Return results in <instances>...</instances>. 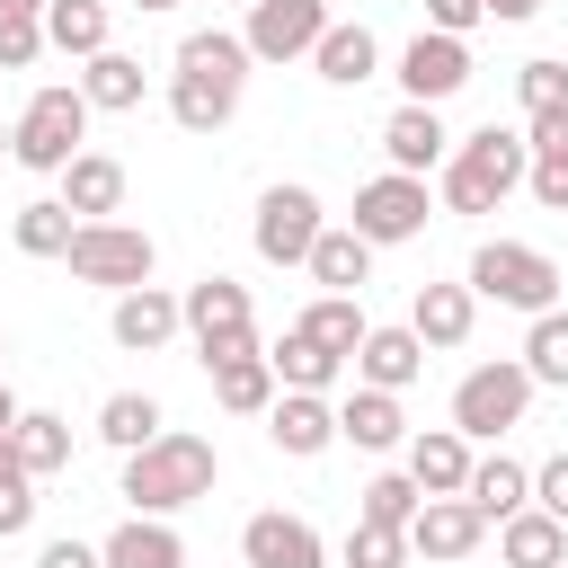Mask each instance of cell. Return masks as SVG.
<instances>
[{
    "mask_svg": "<svg viewBox=\"0 0 568 568\" xmlns=\"http://www.w3.org/2000/svg\"><path fill=\"white\" fill-rule=\"evenodd\" d=\"M240 89H248V44L231 27H204L178 44V71H169V115L186 133H222L240 115Z\"/></svg>",
    "mask_w": 568,
    "mask_h": 568,
    "instance_id": "6da1fadb",
    "label": "cell"
},
{
    "mask_svg": "<svg viewBox=\"0 0 568 568\" xmlns=\"http://www.w3.org/2000/svg\"><path fill=\"white\" fill-rule=\"evenodd\" d=\"M213 479H222L213 435H160V444H142V453H124V497H133V515H178V506L213 497Z\"/></svg>",
    "mask_w": 568,
    "mask_h": 568,
    "instance_id": "7a4b0ae2",
    "label": "cell"
},
{
    "mask_svg": "<svg viewBox=\"0 0 568 568\" xmlns=\"http://www.w3.org/2000/svg\"><path fill=\"white\" fill-rule=\"evenodd\" d=\"M524 169H532L524 133L479 124V133H462V142L444 151V204H453V213H497V204L524 186Z\"/></svg>",
    "mask_w": 568,
    "mask_h": 568,
    "instance_id": "3957f363",
    "label": "cell"
},
{
    "mask_svg": "<svg viewBox=\"0 0 568 568\" xmlns=\"http://www.w3.org/2000/svg\"><path fill=\"white\" fill-rule=\"evenodd\" d=\"M80 133H89V98L53 80V89H36V98H27V115L9 124V160H18V169L62 178V169L80 160Z\"/></svg>",
    "mask_w": 568,
    "mask_h": 568,
    "instance_id": "277c9868",
    "label": "cell"
},
{
    "mask_svg": "<svg viewBox=\"0 0 568 568\" xmlns=\"http://www.w3.org/2000/svg\"><path fill=\"white\" fill-rule=\"evenodd\" d=\"M470 293L541 320V311H559V266H550L541 248H524V240H479V248H470Z\"/></svg>",
    "mask_w": 568,
    "mask_h": 568,
    "instance_id": "5b68a950",
    "label": "cell"
},
{
    "mask_svg": "<svg viewBox=\"0 0 568 568\" xmlns=\"http://www.w3.org/2000/svg\"><path fill=\"white\" fill-rule=\"evenodd\" d=\"M178 328L195 337V355H204V364H222V355H248V346H257L248 284H231V275H204V284H186V293H178Z\"/></svg>",
    "mask_w": 568,
    "mask_h": 568,
    "instance_id": "8992f818",
    "label": "cell"
},
{
    "mask_svg": "<svg viewBox=\"0 0 568 568\" xmlns=\"http://www.w3.org/2000/svg\"><path fill=\"white\" fill-rule=\"evenodd\" d=\"M524 408H532V373L524 364H470L462 373V390H453V435L462 444H488V435H506V426H524Z\"/></svg>",
    "mask_w": 568,
    "mask_h": 568,
    "instance_id": "52a82bcc",
    "label": "cell"
},
{
    "mask_svg": "<svg viewBox=\"0 0 568 568\" xmlns=\"http://www.w3.org/2000/svg\"><path fill=\"white\" fill-rule=\"evenodd\" d=\"M71 275L80 284H106V293H133V284H151V231H133V222H80L71 231Z\"/></svg>",
    "mask_w": 568,
    "mask_h": 568,
    "instance_id": "ba28073f",
    "label": "cell"
},
{
    "mask_svg": "<svg viewBox=\"0 0 568 568\" xmlns=\"http://www.w3.org/2000/svg\"><path fill=\"white\" fill-rule=\"evenodd\" d=\"M364 248H399V240H417L426 231V178H373V186H355V222H346Z\"/></svg>",
    "mask_w": 568,
    "mask_h": 568,
    "instance_id": "9c48e42d",
    "label": "cell"
},
{
    "mask_svg": "<svg viewBox=\"0 0 568 568\" xmlns=\"http://www.w3.org/2000/svg\"><path fill=\"white\" fill-rule=\"evenodd\" d=\"M320 231H328V222H320V195H311V186H266V195H257V231H248V240H257L266 266H302Z\"/></svg>",
    "mask_w": 568,
    "mask_h": 568,
    "instance_id": "30bf717a",
    "label": "cell"
},
{
    "mask_svg": "<svg viewBox=\"0 0 568 568\" xmlns=\"http://www.w3.org/2000/svg\"><path fill=\"white\" fill-rule=\"evenodd\" d=\"M320 36H328V0H257L248 27H240L248 62H293V53H311Z\"/></svg>",
    "mask_w": 568,
    "mask_h": 568,
    "instance_id": "8fae6325",
    "label": "cell"
},
{
    "mask_svg": "<svg viewBox=\"0 0 568 568\" xmlns=\"http://www.w3.org/2000/svg\"><path fill=\"white\" fill-rule=\"evenodd\" d=\"M399 89H408V106H444L453 89H470V44H462V36H435V27H417V36H408V53H399Z\"/></svg>",
    "mask_w": 568,
    "mask_h": 568,
    "instance_id": "7c38bea8",
    "label": "cell"
},
{
    "mask_svg": "<svg viewBox=\"0 0 568 568\" xmlns=\"http://www.w3.org/2000/svg\"><path fill=\"white\" fill-rule=\"evenodd\" d=\"M479 532H488V515H479L470 497H426V506L408 515V550H417V559H470Z\"/></svg>",
    "mask_w": 568,
    "mask_h": 568,
    "instance_id": "4fadbf2b",
    "label": "cell"
},
{
    "mask_svg": "<svg viewBox=\"0 0 568 568\" xmlns=\"http://www.w3.org/2000/svg\"><path fill=\"white\" fill-rule=\"evenodd\" d=\"M240 559L248 568H328V541L302 524V515H248V532H240Z\"/></svg>",
    "mask_w": 568,
    "mask_h": 568,
    "instance_id": "5bb4252c",
    "label": "cell"
},
{
    "mask_svg": "<svg viewBox=\"0 0 568 568\" xmlns=\"http://www.w3.org/2000/svg\"><path fill=\"white\" fill-rule=\"evenodd\" d=\"M266 435H275V453L311 462V453H328V444H337V408H328L320 390H284V399L266 408Z\"/></svg>",
    "mask_w": 568,
    "mask_h": 568,
    "instance_id": "9a60e30c",
    "label": "cell"
},
{
    "mask_svg": "<svg viewBox=\"0 0 568 568\" xmlns=\"http://www.w3.org/2000/svg\"><path fill=\"white\" fill-rule=\"evenodd\" d=\"M382 151H390V169H399V178H426V169H444L453 133H444V115H435V106H399V115L382 124Z\"/></svg>",
    "mask_w": 568,
    "mask_h": 568,
    "instance_id": "2e32d148",
    "label": "cell"
},
{
    "mask_svg": "<svg viewBox=\"0 0 568 568\" xmlns=\"http://www.w3.org/2000/svg\"><path fill=\"white\" fill-rule=\"evenodd\" d=\"M346 364L364 373V390H408L426 373V346H417V328H364V346Z\"/></svg>",
    "mask_w": 568,
    "mask_h": 568,
    "instance_id": "e0dca14e",
    "label": "cell"
},
{
    "mask_svg": "<svg viewBox=\"0 0 568 568\" xmlns=\"http://www.w3.org/2000/svg\"><path fill=\"white\" fill-rule=\"evenodd\" d=\"M337 435L355 444V453H390V444H408V417H399V390H346L337 399Z\"/></svg>",
    "mask_w": 568,
    "mask_h": 568,
    "instance_id": "ac0fdd59",
    "label": "cell"
},
{
    "mask_svg": "<svg viewBox=\"0 0 568 568\" xmlns=\"http://www.w3.org/2000/svg\"><path fill=\"white\" fill-rule=\"evenodd\" d=\"M408 479H417V497H462V488H470V444H462L453 426L408 435Z\"/></svg>",
    "mask_w": 568,
    "mask_h": 568,
    "instance_id": "d6986e66",
    "label": "cell"
},
{
    "mask_svg": "<svg viewBox=\"0 0 568 568\" xmlns=\"http://www.w3.org/2000/svg\"><path fill=\"white\" fill-rule=\"evenodd\" d=\"M62 213H80V222H115V213H124V169H115L106 151H80V160L62 169Z\"/></svg>",
    "mask_w": 568,
    "mask_h": 568,
    "instance_id": "ffe728a7",
    "label": "cell"
},
{
    "mask_svg": "<svg viewBox=\"0 0 568 568\" xmlns=\"http://www.w3.org/2000/svg\"><path fill=\"white\" fill-rule=\"evenodd\" d=\"M497 559L506 568H568V524L541 515V506H524V515L497 524Z\"/></svg>",
    "mask_w": 568,
    "mask_h": 568,
    "instance_id": "44dd1931",
    "label": "cell"
},
{
    "mask_svg": "<svg viewBox=\"0 0 568 568\" xmlns=\"http://www.w3.org/2000/svg\"><path fill=\"white\" fill-rule=\"evenodd\" d=\"M98 559L106 568H186V541L169 532V515H133V524H115L98 541Z\"/></svg>",
    "mask_w": 568,
    "mask_h": 568,
    "instance_id": "7402d4cb",
    "label": "cell"
},
{
    "mask_svg": "<svg viewBox=\"0 0 568 568\" xmlns=\"http://www.w3.org/2000/svg\"><path fill=\"white\" fill-rule=\"evenodd\" d=\"M169 337H178V293H160V284L115 293V346L151 355V346H169Z\"/></svg>",
    "mask_w": 568,
    "mask_h": 568,
    "instance_id": "603a6c76",
    "label": "cell"
},
{
    "mask_svg": "<svg viewBox=\"0 0 568 568\" xmlns=\"http://www.w3.org/2000/svg\"><path fill=\"white\" fill-rule=\"evenodd\" d=\"M470 311H479L470 284H417L408 328H417V346H462V337H470Z\"/></svg>",
    "mask_w": 568,
    "mask_h": 568,
    "instance_id": "cb8c5ba5",
    "label": "cell"
},
{
    "mask_svg": "<svg viewBox=\"0 0 568 568\" xmlns=\"http://www.w3.org/2000/svg\"><path fill=\"white\" fill-rule=\"evenodd\" d=\"M213 373V399L231 408V417H257V408H275V364H266V346H248V355H222V364H204Z\"/></svg>",
    "mask_w": 568,
    "mask_h": 568,
    "instance_id": "d4e9b609",
    "label": "cell"
},
{
    "mask_svg": "<svg viewBox=\"0 0 568 568\" xmlns=\"http://www.w3.org/2000/svg\"><path fill=\"white\" fill-rule=\"evenodd\" d=\"M9 453H18V470H27V479H53V470L71 462V417H53V408H18Z\"/></svg>",
    "mask_w": 568,
    "mask_h": 568,
    "instance_id": "484cf974",
    "label": "cell"
},
{
    "mask_svg": "<svg viewBox=\"0 0 568 568\" xmlns=\"http://www.w3.org/2000/svg\"><path fill=\"white\" fill-rule=\"evenodd\" d=\"M311 62H320L328 89H364L373 62H382V44H373V27H337V18H328V36L311 44Z\"/></svg>",
    "mask_w": 568,
    "mask_h": 568,
    "instance_id": "4316f807",
    "label": "cell"
},
{
    "mask_svg": "<svg viewBox=\"0 0 568 568\" xmlns=\"http://www.w3.org/2000/svg\"><path fill=\"white\" fill-rule=\"evenodd\" d=\"M488 524H506V515H524L532 506V470L524 462H506V453H488V462H470V488H462Z\"/></svg>",
    "mask_w": 568,
    "mask_h": 568,
    "instance_id": "83f0119b",
    "label": "cell"
},
{
    "mask_svg": "<svg viewBox=\"0 0 568 568\" xmlns=\"http://www.w3.org/2000/svg\"><path fill=\"white\" fill-rule=\"evenodd\" d=\"M293 328H302L311 346H328V355L346 364V355L364 346V328H373V320H364V302H355V293H320V302H311V311H302Z\"/></svg>",
    "mask_w": 568,
    "mask_h": 568,
    "instance_id": "f1b7e54d",
    "label": "cell"
},
{
    "mask_svg": "<svg viewBox=\"0 0 568 568\" xmlns=\"http://www.w3.org/2000/svg\"><path fill=\"white\" fill-rule=\"evenodd\" d=\"M80 98H89V106H106V115H133V106H142V62H133V53H115V44H106V53H89Z\"/></svg>",
    "mask_w": 568,
    "mask_h": 568,
    "instance_id": "f546056e",
    "label": "cell"
},
{
    "mask_svg": "<svg viewBox=\"0 0 568 568\" xmlns=\"http://www.w3.org/2000/svg\"><path fill=\"white\" fill-rule=\"evenodd\" d=\"M302 266L320 275V293H364V275H373V248H364L355 231H320Z\"/></svg>",
    "mask_w": 568,
    "mask_h": 568,
    "instance_id": "4dcf8cb0",
    "label": "cell"
},
{
    "mask_svg": "<svg viewBox=\"0 0 568 568\" xmlns=\"http://www.w3.org/2000/svg\"><path fill=\"white\" fill-rule=\"evenodd\" d=\"M98 435H106L115 453H142V444H160V435H169V417H160V399H151V390H115V399L98 408Z\"/></svg>",
    "mask_w": 568,
    "mask_h": 568,
    "instance_id": "1f68e13d",
    "label": "cell"
},
{
    "mask_svg": "<svg viewBox=\"0 0 568 568\" xmlns=\"http://www.w3.org/2000/svg\"><path fill=\"white\" fill-rule=\"evenodd\" d=\"M44 44L53 53H80V62L106 53V0H53L44 9Z\"/></svg>",
    "mask_w": 568,
    "mask_h": 568,
    "instance_id": "d6a6232c",
    "label": "cell"
},
{
    "mask_svg": "<svg viewBox=\"0 0 568 568\" xmlns=\"http://www.w3.org/2000/svg\"><path fill=\"white\" fill-rule=\"evenodd\" d=\"M266 364H275V382H284V390H320V399H328V382H337V355H328V346H311L302 328H284V346H275Z\"/></svg>",
    "mask_w": 568,
    "mask_h": 568,
    "instance_id": "836d02e7",
    "label": "cell"
},
{
    "mask_svg": "<svg viewBox=\"0 0 568 568\" xmlns=\"http://www.w3.org/2000/svg\"><path fill=\"white\" fill-rule=\"evenodd\" d=\"M71 231H80V222L62 213V195H44V204H18V222H9V240H18L27 257H62V248H71Z\"/></svg>",
    "mask_w": 568,
    "mask_h": 568,
    "instance_id": "e575fe53",
    "label": "cell"
},
{
    "mask_svg": "<svg viewBox=\"0 0 568 568\" xmlns=\"http://www.w3.org/2000/svg\"><path fill=\"white\" fill-rule=\"evenodd\" d=\"M426 497H417V479L408 470H382V479H364V506H355V524H390V532H408V515H417Z\"/></svg>",
    "mask_w": 568,
    "mask_h": 568,
    "instance_id": "d590c367",
    "label": "cell"
},
{
    "mask_svg": "<svg viewBox=\"0 0 568 568\" xmlns=\"http://www.w3.org/2000/svg\"><path fill=\"white\" fill-rule=\"evenodd\" d=\"M524 373L550 382V390H568V311H541V320H532V337H524Z\"/></svg>",
    "mask_w": 568,
    "mask_h": 568,
    "instance_id": "8d00e7d4",
    "label": "cell"
},
{
    "mask_svg": "<svg viewBox=\"0 0 568 568\" xmlns=\"http://www.w3.org/2000/svg\"><path fill=\"white\" fill-rule=\"evenodd\" d=\"M515 98H524V115H559V106H568V62H550V53L524 62V71H515Z\"/></svg>",
    "mask_w": 568,
    "mask_h": 568,
    "instance_id": "74e56055",
    "label": "cell"
},
{
    "mask_svg": "<svg viewBox=\"0 0 568 568\" xmlns=\"http://www.w3.org/2000/svg\"><path fill=\"white\" fill-rule=\"evenodd\" d=\"M36 53H44V18L0 0V71H36Z\"/></svg>",
    "mask_w": 568,
    "mask_h": 568,
    "instance_id": "f35d334b",
    "label": "cell"
},
{
    "mask_svg": "<svg viewBox=\"0 0 568 568\" xmlns=\"http://www.w3.org/2000/svg\"><path fill=\"white\" fill-rule=\"evenodd\" d=\"M408 559V532H390V524H355L346 532V568H399Z\"/></svg>",
    "mask_w": 568,
    "mask_h": 568,
    "instance_id": "ab89813d",
    "label": "cell"
},
{
    "mask_svg": "<svg viewBox=\"0 0 568 568\" xmlns=\"http://www.w3.org/2000/svg\"><path fill=\"white\" fill-rule=\"evenodd\" d=\"M524 186H532V204H541V213H568V151H532Z\"/></svg>",
    "mask_w": 568,
    "mask_h": 568,
    "instance_id": "60d3db41",
    "label": "cell"
},
{
    "mask_svg": "<svg viewBox=\"0 0 568 568\" xmlns=\"http://www.w3.org/2000/svg\"><path fill=\"white\" fill-rule=\"evenodd\" d=\"M36 524V479H0V541H18Z\"/></svg>",
    "mask_w": 568,
    "mask_h": 568,
    "instance_id": "b9f144b4",
    "label": "cell"
},
{
    "mask_svg": "<svg viewBox=\"0 0 568 568\" xmlns=\"http://www.w3.org/2000/svg\"><path fill=\"white\" fill-rule=\"evenodd\" d=\"M532 506H541V515H559V524H568V453H550V462H541V470H532Z\"/></svg>",
    "mask_w": 568,
    "mask_h": 568,
    "instance_id": "7bdbcfd3",
    "label": "cell"
},
{
    "mask_svg": "<svg viewBox=\"0 0 568 568\" xmlns=\"http://www.w3.org/2000/svg\"><path fill=\"white\" fill-rule=\"evenodd\" d=\"M426 18H435V36H470L488 9H479V0H426Z\"/></svg>",
    "mask_w": 568,
    "mask_h": 568,
    "instance_id": "ee69618b",
    "label": "cell"
},
{
    "mask_svg": "<svg viewBox=\"0 0 568 568\" xmlns=\"http://www.w3.org/2000/svg\"><path fill=\"white\" fill-rule=\"evenodd\" d=\"M36 568H106V559H98V541H71V532H62V541L36 550Z\"/></svg>",
    "mask_w": 568,
    "mask_h": 568,
    "instance_id": "f6af8a7d",
    "label": "cell"
},
{
    "mask_svg": "<svg viewBox=\"0 0 568 568\" xmlns=\"http://www.w3.org/2000/svg\"><path fill=\"white\" fill-rule=\"evenodd\" d=\"M524 151H568V106H559V115H532V133H524Z\"/></svg>",
    "mask_w": 568,
    "mask_h": 568,
    "instance_id": "bcb514c9",
    "label": "cell"
},
{
    "mask_svg": "<svg viewBox=\"0 0 568 568\" xmlns=\"http://www.w3.org/2000/svg\"><path fill=\"white\" fill-rule=\"evenodd\" d=\"M479 9H488V18H506V27H515V18H532V9H541V0H479Z\"/></svg>",
    "mask_w": 568,
    "mask_h": 568,
    "instance_id": "7dc6e473",
    "label": "cell"
},
{
    "mask_svg": "<svg viewBox=\"0 0 568 568\" xmlns=\"http://www.w3.org/2000/svg\"><path fill=\"white\" fill-rule=\"evenodd\" d=\"M0 479H27V470H18V453H9V435H0Z\"/></svg>",
    "mask_w": 568,
    "mask_h": 568,
    "instance_id": "c3c4849f",
    "label": "cell"
},
{
    "mask_svg": "<svg viewBox=\"0 0 568 568\" xmlns=\"http://www.w3.org/2000/svg\"><path fill=\"white\" fill-rule=\"evenodd\" d=\"M9 426H18V399H9V382H0V435H9Z\"/></svg>",
    "mask_w": 568,
    "mask_h": 568,
    "instance_id": "681fc988",
    "label": "cell"
},
{
    "mask_svg": "<svg viewBox=\"0 0 568 568\" xmlns=\"http://www.w3.org/2000/svg\"><path fill=\"white\" fill-rule=\"evenodd\" d=\"M9 9H36V18H44V9H53V0H9Z\"/></svg>",
    "mask_w": 568,
    "mask_h": 568,
    "instance_id": "f907efd6",
    "label": "cell"
},
{
    "mask_svg": "<svg viewBox=\"0 0 568 568\" xmlns=\"http://www.w3.org/2000/svg\"><path fill=\"white\" fill-rule=\"evenodd\" d=\"M133 9H178V0H133Z\"/></svg>",
    "mask_w": 568,
    "mask_h": 568,
    "instance_id": "816d5d0a",
    "label": "cell"
},
{
    "mask_svg": "<svg viewBox=\"0 0 568 568\" xmlns=\"http://www.w3.org/2000/svg\"><path fill=\"white\" fill-rule=\"evenodd\" d=\"M0 160H9V124H0Z\"/></svg>",
    "mask_w": 568,
    "mask_h": 568,
    "instance_id": "f5cc1de1",
    "label": "cell"
},
{
    "mask_svg": "<svg viewBox=\"0 0 568 568\" xmlns=\"http://www.w3.org/2000/svg\"><path fill=\"white\" fill-rule=\"evenodd\" d=\"M0 355H9V337H0Z\"/></svg>",
    "mask_w": 568,
    "mask_h": 568,
    "instance_id": "db71d44e",
    "label": "cell"
},
{
    "mask_svg": "<svg viewBox=\"0 0 568 568\" xmlns=\"http://www.w3.org/2000/svg\"><path fill=\"white\" fill-rule=\"evenodd\" d=\"M240 9H257V0H240Z\"/></svg>",
    "mask_w": 568,
    "mask_h": 568,
    "instance_id": "11a10c76",
    "label": "cell"
}]
</instances>
